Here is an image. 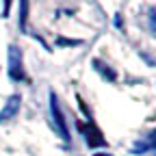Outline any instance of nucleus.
Here are the masks:
<instances>
[{
  "label": "nucleus",
  "mask_w": 156,
  "mask_h": 156,
  "mask_svg": "<svg viewBox=\"0 0 156 156\" xmlns=\"http://www.w3.org/2000/svg\"><path fill=\"white\" fill-rule=\"evenodd\" d=\"M147 20H150L152 33H156V9H150V11H147Z\"/></svg>",
  "instance_id": "1a4fd4ad"
},
{
  "label": "nucleus",
  "mask_w": 156,
  "mask_h": 156,
  "mask_svg": "<svg viewBox=\"0 0 156 156\" xmlns=\"http://www.w3.org/2000/svg\"><path fill=\"white\" fill-rule=\"evenodd\" d=\"M95 156H111V154H106V152H102V154H95Z\"/></svg>",
  "instance_id": "9b49d317"
},
{
  "label": "nucleus",
  "mask_w": 156,
  "mask_h": 156,
  "mask_svg": "<svg viewBox=\"0 0 156 156\" xmlns=\"http://www.w3.org/2000/svg\"><path fill=\"white\" fill-rule=\"evenodd\" d=\"M150 150H154V152H156V130H152L147 136H143V139L134 141L130 152H132V154H136V156H141V154H145V152H150Z\"/></svg>",
  "instance_id": "39448f33"
},
{
  "label": "nucleus",
  "mask_w": 156,
  "mask_h": 156,
  "mask_svg": "<svg viewBox=\"0 0 156 156\" xmlns=\"http://www.w3.org/2000/svg\"><path fill=\"white\" fill-rule=\"evenodd\" d=\"M20 104H22V98H20V93L9 95V98H7V102L2 104V108H0V124L11 122L13 117L20 113Z\"/></svg>",
  "instance_id": "7ed1b4c3"
},
{
  "label": "nucleus",
  "mask_w": 156,
  "mask_h": 156,
  "mask_svg": "<svg viewBox=\"0 0 156 156\" xmlns=\"http://www.w3.org/2000/svg\"><path fill=\"white\" fill-rule=\"evenodd\" d=\"M20 20H17V26L22 33H26V20H28V0H20Z\"/></svg>",
  "instance_id": "0eeeda50"
},
{
  "label": "nucleus",
  "mask_w": 156,
  "mask_h": 156,
  "mask_svg": "<svg viewBox=\"0 0 156 156\" xmlns=\"http://www.w3.org/2000/svg\"><path fill=\"white\" fill-rule=\"evenodd\" d=\"M48 102H50V117H52V128L54 132L61 136L65 143H69V130H67V122H65V115L61 111V104H58V98L54 91L48 93Z\"/></svg>",
  "instance_id": "f257e3e1"
},
{
  "label": "nucleus",
  "mask_w": 156,
  "mask_h": 156,
  "mask_svg": "<svg viewBox=\"0 0 156 156\" xmlns=\"http://www.w3.org/2000/svg\"><path fill=\"white\" fill-rule=\"evenodd\" d=\"M56 46H80V39H65V37H58V39H56Z\"/></svg>",
  "instance_id": "6e6552de"
},
{
  "label": "nucleus",
  "mask_w": 156,
  "mask_h": 156,
  "mask_svg": "<svg viewBox=\"0 0 156 156\" xmlns=\"http://www.w3.org/2000/svg\"><path fill=\"white\" fill-rule=\"evenodd\" d=\"M11 11V0H2V17H9Z\"/></svg>",
  "instance_id": "9d476101"
},
{
  "label": "nucleus",
  "mask_w": 156,
  "mask_h": 156,
  "mask_svg": "<svg viewBox=\"0 0 156 156\" xmlns=\"http://www.w3.org/2000/svg\"><path fill=\"white\" fill-rule=\"evenodd\" d=\"M83 134H85V143L89 147H106V139L102 136L100 128H98L93 122H89V126H80Z\"/></svg>",
  "instance_id": "20e7f679"
},
{
  "label": "nucleus",
  "mask_w": 156,
  "mask_h": 156,
  "mask_svg": "<svg viewBox=\"0 0 156 156\" xmlns=\"http://www.w3.org/2000/svg\"><path fill=\"white\" fill-rule=\"evenodd\" d=\"M7 72H9V78L13 83H22L26 80V72H24V58H22V50L17 46H9V52H7Z\"/></svg>",
  "instance_id": "f03ea898"
},
{
  "label": "nucleus",
  "mask_w": 156,
  "mask_h": 156,
  "mask_svg": "<svg viewBox=\"0 0 156 156\" xmlns=\"http://www.w3.org/2000/svg\"><path fill=\"white\" fill-rule=\"evenodd\" d=\"M93 67H95V72H100V74H102V78H106L108 83H115V80H117V74L111 69V65L102 63L100 58H93Z\"/></svg>",
  "instance_id": "423d86ee"
}]
</instances>
